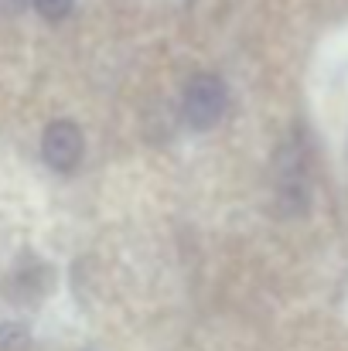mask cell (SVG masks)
<instances>
[{
  "instance_id": "obj_4",
  "label": "cell",
  "mask_w": 348,
  "mask_h": 351,
  "mask_svg": "<svg viewBox=\"0 0 348 351\" xmlns=\"http://www.w3.org/2000/svg\"><path fill=\"white\" fill-rule=\"evenodd\" d=\"M38 14L48 17V21H62L69 10H72V0H34Z\"/></svg>"
},
{
  "instance_id": "obj_2",
  "label": "cell",
  "mask_w": 348,
  "mask_h": 351,
  "mask_svg": "<svg viewBox=\"0 0 348 351\" xmlns=\"http://www.w3.org/2000/svg\"><path fill=\"white\" fill-rule=\"evenodd\" d=\"M82 130L69 119H58L45 130L41 136V157L48 160V167L55 171H72L82 160Z\"/></svg>"
},
{
  "instance_id": "obj_5",
  "label": "cell",
  "mask_w": 348,
  "mask_h": 351,
  "mask_svg": "<svg viewBox=\"0 0 348 351\" xmlns=\"http://www.w3.org/2000/svg\"><path fill=\"white\" fill-rule=\"evenodd\" d=\"M24 3H27V0H0V10H7V14H17Z\"/></svg>"
},
{
  "instance_id": "obj_1",
  "label": "cell",
  "mask_w": 348,
  "mask_h": 351,
  "mask_svg": "<svg viewBox=\"0 0 348 351\" xmlns=\"http://www.w3.org/2000/svg\"><path fill=\"white\" fill-rule=\"evenodd\" d=\"M226 106H229V93H226V82L219 75H195L188 86H185V96H181V113L188 119V126L195 130H212L219 119L226 117Z\"/></svg>"
},
{
  "instance_id": "obj_3",
  "label": "cell",
  "mask_w": 348,
  "mask_h": 351,
  "mask_svg": "<svg viewBox=\"0 0 348 351\" xmlns=\"http://www.w3.org/2000/svg\"><path fill=\"white\" fill-rule=\"evenodd\" d=\"M27 348V328L24 324H3L0 328V351H24Z\"/></svg>"
}]
</instances>
